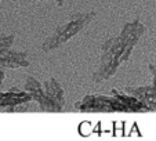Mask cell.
Returning <instances> with one entry per match:
<instances>
[{"label": "cell", "instance_id": "6da1fadb", "mask_svg": "<svg viewBox=\"0 0 156 141\" xmlns=\"http://www.w3.org/2000/svg\"><path fill=\"white\" fill-rule=\"evenodd\" d=\"M94 15H95L94 11L72 14L66 22L57 27L54 29V32L43 42V44H41L43 51H53L55 49H58V47H61L69 39H72L75 35H77L87 24L91 22Z\"/></svg>", "mask_w": 156, "mask_h": 141}, {"label": "cell", "instance_id": "7a4b0ae2", "mask_svg": "<svg viewBox=\"0 0 156 141\" xmlns=\"http://www.w3.org/2000/svg\"><path fill=\"white\" fill-rule=\"evenodd\" d=\"M32 96L28 91L14 87L7 91L0 90V112H14L15 107L24 103H30Z\"/></svg>", "mask_w": 156, "mask_h": 141}, {"label": "cell", "instance_id": "3957f363", "mask_svg": "<svg viewBox=\"0 0 156 141\" xmlns=\"http://www.w3.org/2000/svg\"><path fill=\"white\" fill-rule=\"evenodd\" d=\"M43 89H44V93L47 94V97L50 98L54 103V105L57 107L58 112L62 111V108H64V105H65V91H64V89L61 87V85H59L54 78H51L50 80L43 83Z\"/></svg>", "mask_w": 156, "mask_h": 141}, {"label": "cell", "instance_id": "277c9868", "mask_svg": "<svg viewBox=\"0 0 156 141\" xmlns=\"http://www.w3.org/2000/svg\"><path fill=\"white\" fill-rule=\"evenodd\" d=\"M29 62L27 60V51H14L7 50L4 54L0 56V67L3 68H22L28 67Z\"/></svg>", "mask_w": 156, "mask_h": 141}, {"label": "cell", "instance_id": "5b68a950", "mask_svg": "<svg viewBox=\"0 0 156 141\" xmlns=\"http://www.w3.org/2000/svg\"><path fill=\"white\" fill-rule=\"evenodd\" d=\"M120 60H100V67L97 68L94 74H93V80L95 83H100L102 80L109 79L111 76L115 75V72L118 70L119 65H120Z\"/></svg>", "mask_w": 156, "mask_h": 141}, {"label": "cell", "instance_id": "8992f818", "mask_svg": "<svg viewBox=\"0 0 156 141\" xmlns=\"http://www.w3.org/2000/svg\"><path fill=\"white\" fill-rule=\"evenodd\" d=\"M109 94L113 96V97H116L119 101H122V103L130 109V112H148L147 107H145L138 98L131 96V94H123V93H120V91H118L116 89H112Z\"/></svg>", "mask_w": 156, "mask_h": 141}, {"label": "cell", "instance_id": "52a82bcc", "mask_svg": "<svg viewBox=\"0 0 156 141\" xmlns=\"http://www.w3.org/2000/svg\"><path fill=\"white\" fill-rule=\"evenodd\" d=\"M14 35H0V56L10 50V47L14 43Z\"/></svg>", "mask_w": 156, "mask_h": 141}, {"label": "cell", "instance_id": "ba28073f", "mask_svg": "<svg viewBox=\"0 0 156 141\" xmlns=\"http://www.w3.org/2000/svg\"><path fill=\"white\" fill-rule=\"evenodd\" d=\"M41 87H43V85L37 79H35L33 76H28L24 83V90L28 91V93H30L33 90H37V89H41Z\"/></svg>", "mask_w": 156, "mask_h": 141}, {"label": "cell", "instance_id": "9c48e42d", "mask_svg": "<svg viewBox=\"0 0 156 141\" xmlns=\"http://www.w3.org/2000/svg\"><path fill=\"white\" fill-rule=\"evenodd\" d=\"M131 31H133V24L131 22H127V24H124V27H123V29H122V32H120V38H122V40L124 42V43H127V40H129V38L131 36Z\"/></svg>", "mask_w": 156, "mask_h": 141}, {"label": "cell", "instance_id": "30bf717a", "mask_svg": "<svg viewBox=\"0 0 156 141\" xmlns=\"http://www.w3.org/2000/svg\"><path fill=\"white\" fill-rule=\"evenodd\" d=\"M149 70H151V74H152V86L156 87V68L152 64H149Z\"/></svg>", "mask_w": 156, "mask_h": 141}, {"label": "cell", "instance_id": "8fae6325", "mask_svg": "<svg viewBox=\"0 0 156 141\" xmlns=\"http://www.w3.org/2000/svg\"><path fill=\"white\" fill-rule=\"evenodd\" d=\"M55 3H57V4H58V6H59V7H61V6H62V4H64V0H55Z\"/></svg>", "mask_w": 156, "mask_h": 141}, {"label": "cell", "instance_id": "7c38bea8", "mask_svg": "<svg viewBox=\"0 0 156 141\" xmlns=\"http://www.w3.org/2000/svg\"><path fill=\"white\" fill-rule=\"evenodd\" d=\"M12 2H17V0H12Z\"/></svg>", "mask_w": 156, "mask_h": 141}]
</instances>
